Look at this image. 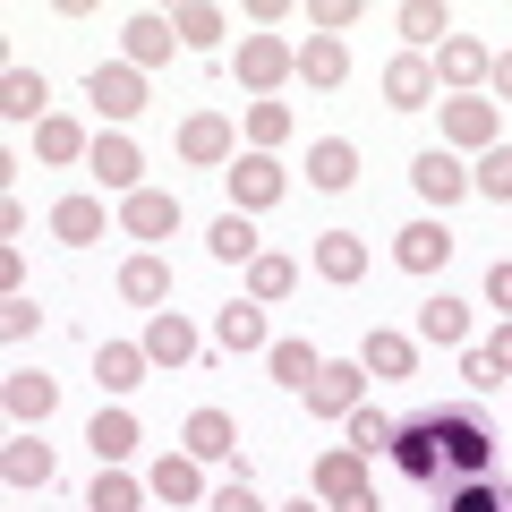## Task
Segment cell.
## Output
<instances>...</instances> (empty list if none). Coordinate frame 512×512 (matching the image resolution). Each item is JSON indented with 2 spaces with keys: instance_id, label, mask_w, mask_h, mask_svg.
Returning a JSON list of instances; mask_svg holds the SVG:
<instances>
[{
  "instance_id": "f907efd6",
  "label": "cell",
  "mask_w": 512,
  "mask_h": 512,
  "mask_svg": "<svg viewBox=\"0 0 512 512\" xmlns=\"http://www.w3.org/2000/svg\"><path fill=\"white\" fill-rule=\"evenodd\" d=\"M487 103H512V52H495V69H487Z\"/></svg>"
},
{
  "instance_id": "7bdbcfd3",
  "label": "cell",
  "mask_w": 512,
  "mask_h": 512,
  "mask_svg": "<svg viewBox=\"0 0 512 512\" xmlns=\"http://www.w3.org/2000/svg\"><path fill=\"white\" fill-rule=\"evenodd\" d=\"M359 18H367L359 0H316V9H308V35H333V43H342V35H350Z\"/></svg>"
},
{
  "instance_id": "5bb4252c",
  "label": "cell",
  "mask_w": 512,
  "mask_h": 512,
  "mask_svg": "<svg viewBox=\"0 0 512 512\" xmlns=\"http://www.w3.org/2000/svg\"><path fill=\"white\" fill-rule=\"evenodd\" d=\"M410 188H419L427 205H444V214H453V205L470 197V171H461V154H444V146H427L419 163H410Z\"/></svg>"
},
{
  "instance_id": "ac0fdd59",
  "label": "cell",
  "mask_w": 512,
  "mask_h": 512,
  "mask_svg": "<svg viewBox=\"0 0 512 512\" xmlns=\"http://www.w3.org/2000/svg\"><path fill=\"white\" fill-rule=\"evenodd\" d=\"M180 453H197L205 470H214V461H239V427H231V410H188Z\"/></svg>"
},
{
  "instance_id": "30bf717a",
  "label": "cell",
  "mask_w": 512,
  "mask_h": 512,
  "mask_svg": "<svg viewBox=\"0 0 512 512\" xmlns=\"http://www.w3.org/2000/svg\"><path fill=\"white\" fill-rule=\"evenodd\" d=\"M86 444H94V470H128L137 461V444H146V427H137V410H94V427H86Z\"/></svg>"
},
{
  "instance_id": "ab89813d",
  "label": "cell",
  "mask_w": 512,
  "mask_h": 512,
  "mask_svg": "<svg viewBox=\"0 0 512 512\" xmlns=\"http://www.w3.org/2000/svg\"><path fill=\"white\" fill-rule=\"evenodd\" d=\"M265 367H274V384H282V393H308V384L325 376V359H316L308 342H274V350H265Z\"/></svg>"
},
{
  "instance_id": "ba28073f",
  "label": "cell",
  "mask_w": 512,
  "mask_h": 512,
  "mask_svg": "<svg viewBox=\"0 0 512 512\" xmlns=\"http://www.w3.org/2000/svg\"><path fill=\"white\" fill-rule=\"evenodd\" d=\"M436 60H427V52H393V60H384V103H393V111H436Z\"/></svg>"
},
{
  "instance_id": "cb8c5ba5",
  "label": "cell",
  "mask_w": 512,
  "mask_h": 512,
  "mask_svg": "<svg viewBox=\"0 0 512 512\" xmlns=\"http://www.w3.org/2000/svg\"><path fill=\"white\" fill-rule=\"evenodd\" d=\"M214 342H222V350H274V333H265V308H256V299H231V308H214Z\"/></svg>"
},
{
  "instance_id": "6da1fadb",
  "label": "cell",
  "mask_w": 512,
  "mask_h": 512,
  "mask_svg": "<svg viewBox=\"0 0 512 512\" xmlns=\"http://www.w3.org/2000/svg\"><path fill=\"white\" fill-rule=\"evenodd\" d=\"M436 111H444V154H461V146H470V154L504 146V111H495L487 94H444Z\"/></svg>"
},
{
  "instance_id": "8d00e7d4",
  "label": "cell",
  "mask_w": 512,
  "mask_h": 512,
  "mask_svg": "<svg viewBox=\"0 0 512 512\" xmlns=\"http://www.w3.org/2000/svg\"><path fill=\"white\" fill-rule=\"evenodd\" d=\"M291 291H299V256H274V248H265V256L248 265V299H256V308H274V299H291Z\"/></svg>"
},
{
  "instance_id": "2e32d148",
  "label": "cell",
  "mask_w": 512,
  "mask_h": 512,
  "mask_svg": "<svg viewBox=\"0 0 512 512\" xmlns=\"http://www.w3.org/2000/svg\"><path fill=\"white\" fill-rule=\"evenodd\" d=\"M0 120H9V128H43V120H52V86H43V69H9V77H0Z\"/></svg>"
},
{
  "instance_id": "83f0119b",
  "label": "cell",
  "mask_w": 512,
  "mask_h": 512,
  "mask_svg": "<svg viewBox=\"0 0 512 512\" xmlns=\"http://www.w3.org/2000/svg\"><path fill=\"white\" fill-rule=\"evenodd\" d=\"M393 26L410 35V52H436V43L453 35V9H444V0H402V9H393Z\"/></svg>"
},
{
  "instance_id": "f1b7e54d",
  "label": "cell",
  "mask_w": 512,
  "mask_h": 512,
  "mask_svg": "<svg viewBox=\"0 0 512 512\" xmlns=\"http://www.w3.org/2000/svg\"><path fill=\"white\" fill-rule=\"evenodd\" d=\"M0 478H9V487H52V444H43L35 427H26V436L9 444V453H0Z\"/></svg>"
},
{
  "instance_id": "836d02e7",
  "label": "cell",
  "mask_w": 512,
  "mask_h": 512,
  "mask_svg": "<svg viewBox=\"0 0 512 512\" xmlns=\"http://www.w3.org/2000/svg\"><path fill=\"white\" fill-rule=\"evenodd\" d=\"M299 77H308L316 94H333V86L350 77V52H342L333 35H308V43H299Z\"/></svg>"
},
{
  "instance_id": "7dc6e473",
  "label": "cell",
  "mask_w": 512,
  "mask_h": 512,
  "mask_svg": "<svg viewBox=\"0 0 512 512\" xmlns=\"http://www.w3.org/2000/svg\"><path fill=\"white\" fill-rule=\"evenodd\" d=\"M478 350H487V367H495V376H512V316H504V325H495Z\"/></svg>"
},
{
  "instance_id": "681fc988",
  "label": "cell",
  "mask_w": 512,
  "mask_h": 512,
  "mask_svg": "<svg viewBox=\"0 0 512 512\" xmlns=\"http://www.w3.org/2000/svg\"><path fill=\"white\" fill-rule=\"evenodd\" d=\"M461 376H470V384H478V393H487V384H504V376H495V367H487V350H478V342H470V350H461Z\"/></svg>"
},
{
  "instance_id": "f6af8a7d",
  "label": "cell",
  "mask_w": 512,
  "mask_h": 512,
  "mask_svg": "<svg viewBox=\"0 0 512 512\" xmlns=\"http://www.w3.org/2000/svg\"><path fill=\"white\" fill-rule=\"evenodd\" d=\"M214 512H274V504H265L248 478H231V487H214Z\"/></svg>"
},
{
  "instance_id": "ffe728a7",
  "label": "cell",
  "mask_w": 512,
  "mask_h": 512,
  "mask_svg": "<svg viewBox=\"0 0 512 512\" xmlns=\"http://www.w3.org/2000/svg\"><path fill=\"white\" fill-rule=\"evenodd\" d=\"M359 367H367V376H419V333L367 325V342H359Z\"/></svg>"
},
{
  "instance_id": "bcb514c9",
  "label": "cell",
  "mask_w": 512,
  "mask_h": 512,
  "mask_svg": "<svg viewBox=\"0 0 512 512\" xmlns=\"http://www.w3.org/2000/svg\"><path fill=\"white\" fill-rule=\"evenodd\" d=\"M487 308L512 316V256H495V265H487Z\"/></svg>"
},
{
  "instance_id": "4316f807",
  "label": "cell",
  "mask_w": 512,
  "mask_h": 512,
  "mask_svg": "<svg viewBox=\"0 0 512 512\" xmlns=\"http://www.w3.org/2000/svg\"><path fill=\"white\" fill-rule=\"evenodd\" d=\"M393 461H402L410 478H444V427H436V419L402 427V444H393Z\"/></svg>"
},
{
  "instance_id": "484cf974",
  "label": "cell",
  "mask_w": 512,
  "mask_h": 512,
  "mask_svg": "<svg viewBox=\"0 0 512 512\" xmlns=\"http://www.w3.org/2000/svg\"><path fill=\"white\" fill-rule=\"evenodd\" d=\"M146 487L163 495V504H197V495H205V461H197V453H163V461L146 470Z\"/></svg>"
},
{
  "instance_id": "74e56055",
  "label": "cell",
  "mask_w": 512,
  "mask_h": 512,
  "mask_svg": "<svg viewBox=\"0 0 512 512\" xmlns=\"http://www.w3.org/2000/svg\"><path fill=\"white\" fill-rule=\"evenodd\" d=\"M35 154H43V163H86V154H94V137L69 120V111H52V120L35 128Z\"/></svg>"
},
{
  "instance_id": "e0dca14e",
  "label": "cell",
  "mask_w": 512,
  "mask_h": 512,
  "mask_svg": "<svg viewBox=\"0 0 512 512\" xmlns=\"http://www.w3.org/2000/svg\"><path fill=\"white\" fill-rule=\"evenodd\" d=\"M120 231L128 239H171V231H180V197H171V188H137V197H120Z\"/></svg>"
},
{
  "instance_id": "816d5d0a",
  "label": "cell",
  "mask_w": 512,
  "mask_h": 512,
  "mask_svg": "<svg viewBox=\"0 0 512 512\" xmlns=\"http://www.w3.org/2000/svg\"><path fill=\"white\" fill-rule=\"evenodd\" d=\"M342 512H384V504H376V495H359V504H342Z\"/></svg>"
},
{
  "instance_id": "1f68e13d",
  "label": "cell",
  "mask_w": 512,
  "mask_h": 512,
  "mask_svg": "<svg viewBox=\"0 0 512 512\" xmlns=\"http://www.w3.org/2000/svg\"><path fill=\"white\" fill-rule=\"evenodd\" d=\"M436 427H444V461H453V470H487V419H478V410L436 419Z\"/></svg>"
},
{
  "instance_id": "4fadbf2b",
  "label": "cell",
  "mask_w": 512,
  "mask_h": 512,
  "mask_svg": "<svg viewBox=\"0 0 512 512\" xmlns=\"http://www.w3.org/2000/svg\"><path fill=\"white\" fill-rule=\"evenodd\" d=\"M171 52H180V35H171L163 9H137V18L120 26V60H128V69H163Z\"/></svg>"
},
{
  "instance_id": "d6a6232c",
  "label": "cell",
  "mask_w": 512,
  "mask_h": 512,
  "mask_svg": "<svg viewBox=\"0 0 512 512\" xmlns=\"http://www.w3.org/2000/svg\"><path fill=\"white\" fill-rule=\"evenodd\" d=\"M205 248H214L222 265H256V256H265V239H256V214H222L214 231H205Z\"/></svg>"
},
{
  "instance_id": "7402d4cb",
  "label": "cell",
  "mask_w": 512,
  "mask_h": 512,
  "mask_svg": "<svg viewBox=\"0 0 512 512\" xmlns=\"http://www.w3.org/2000/svg\"><path fill=\"white\" fill-rule=\"evenodd\" d=\"M146 342H94V384H103V393H137V384H146Z\"/></svg>"
},
{
  "instance_id": "8992f818",
  "label": "cell",
  "mask_w": 512,
  "mask_h": 512,
  "mask_svg": "<svg viewBox=\"0 0 512 512\" xmlns=\"http://www.w3.org/2000/svg\"><path fill=\"white\" fill-rule=\"evenodd\" d=\"M291 77H299V43H282V35H239V86L274 94V86H291Z\"/></svg>"
},
{
  "instance_id": "c3c4849f",
  "label": "cell",
  "mask_w": 512,
  "mask_h": 512,
  "mask_svg": "<svg viewBox=\"0 0 512 512\" xmlns=\"http://www.w3.org/2000/svg\"><path fill=\"white\" fill-rule=\"evenodd\" d=\"M0 291L26 299V256H18V248H0Z\"/></svg>"
},
{
  "instance_id": "9a60e30c",
  "label": "cell",
  "mask_w": 512,
  "mask_h": 512,
  "mask_svg": "<svg viewBox=\"0 0 512 512\" xmlns=\"http://www.w3.org/2000/svg\"><path fill=\"white\" fill-rule=\"evenodd\" d=\"M0 402H9V419L18 427H43L60 410V384L43 376V367H9V384H0Z\"/></svg>"
},
{
  "instance_id": "277c9868",
  "label": "cell",
  "mask_w": 512,
  "mask_h": 512,
  "mask_svg": "<svg viewBox=\"0 0 512 512\" xmlns=\"http://www.w3.org/2000/svg\"><path fill=\"white\" fill-rule=\"evenodd\" d=\"M180 163L231 171V163H239V128L222 120V111H188V120H180Z\"/></svg>"
},
{
  "instance_id": "52a82bcc",
  "label": "cell",
  "mask_w": 512,
  "mask_h": 512,
  "mask_svg": "<svg viewBox=\"0 0 512 512\" xmlns=\"http://www.w3.org/2000/svg\"><path fill=\"white\" fill-rule=\"evenodd\" d=\"M308 487H316V504H359V495H376L367 487V453H350V444H333V453H316V470H308Z\"/></svg>"
},
{
  "instance_id": "3957f363",
  "label": "cell",
  "mask_w": 512,
  "mask_h": 512,
  "mask_svg": "<svg viewBox=\"0 0 512 512\" xmlns=\"http://www.w3.org/2000/svg\"><path fill=\"white\" fill-rule=\"evenodd\" d=\"M86 103L103 111L111 128L137 120V111H146V69H128V60H94V69H86Z\"/></svg>"
},
{
  "instance_id": "ee69618b",
  "label": "cell",
  "mask_w": 512,
  "mask_h": 512,
  "mask_svg": "<svg viewBox=\"0 0 512 512\" xmlns=\"http://www.w3.org/2000/svg\"><path fill=\"white\" fill-rule=\"evenodd\" d=\"M0 333H9V342H35V333H43L35 291H26V299H0Z\"/></svg>"
},
{
  "instance_id": "5b68a950",
  "label": "cell",
  "mask_w": 512,
  "mask_h": 512,
  "mask_svg": "<svg viewBox=\"0 0 512 512\" xmlns=\"http://www.w3.org/2000/svg\"><path fill=\"white\" fill-rule=\"evenodd\" d=\"M86 171L111 188V197H137V188H146V154H137V137H128V128H103V137H94Z\"/></svg>"
},
{
  "instance_id": "7c38bea8",
  "label": "cell",
  "mask_w": 512,
  "mask_h": 512,
  "mask_svg": "<svg viewBox=\"0 0 512 512\" xmlns=\"http://www.w3.org/2000/svg\"><path fill=\"white\" fill-rule=\"evenodd\" d=\"M444 256H453V231H444L436 214L393 231V265H402V274H444Z\"/></svg>"
},
{
  "instance_id": "d590c367",
  "label": "cell",
  "mask_w": 512,
  "mask_h": 512,
  "mask_svg": "<svg viewBox=\"0 0 512 512\" xmlns=\"http://www.w3.org/2000/svg\"><path fill=\"white\" fill-rule=\"evenodd\" d=\"M52 239L94 248V239H103V197H60V205H52Z\"/></svg>"
},
{
  "instance_id": "603a6c76",
  "label": "cell",
  "mask_w": 512,
  "mask_h": 512,
  "mask_svg": "<svg viewBox=\"0 0 512 512\" xmlns=\"http://www.w3.org/2000/svg\"><path fill=\"white\" fill-rule=\"evenodd\" d=\"M350 180H359V146H350V137H316V146H308V188L342 197Z\"/></svg>"
},
{
  "instance_id": "f5cc1de1",
  "label": "cell",
  "mask_w": 512,
  "mask_h": 512,
  "mask_svg": "<svg viewBox=\"0 0 512 512\" xmlns=\"http://www.w3.org/2000/svg\"><path fill=\"white\" fill-rule=\"evenodd\" d=\"M282 512H333V504H308V495H299V504H282Z\"/></svg>"
},
{
  "instance_id": "44dd1931",
  "label": "cell",
  "mask_w": 512,
  "mask_h": 512,
  "mask_svg": "<svg viewBox=\"0 0 512 512\" xmlns=\"http://www.w3.org/2000/svg\"><path fill=\"white\" fill-rule=\"evenodd\" d=\"M120 299H128V308H163V299H171V265H163V256H154V248H137V256H128V265H120Z\"/></svg>"
},
{
  "instance_id": "4dcf8cb0",
  "label": "cell",
  "mask_w": 512,
  "mask_h": 512,
  "mask_svg": "<svg viewBox=\"0 0 512 512\" xmlns=\"http://www.w3.org/2000/svg\"><path fill=\"white\" fill-rule=\"evenodd\" d=\"M316 274H325V282H359L367 274V239L359 231H325V239H316Z\"/></svg>"
},
{
  "instance_id": "d4e9b609",
  "label": "cell",
  "mask_w": 512,
  "mask_h": 512,
  "mask_svg": "<svg viewBox=\"0 0 512 512\" xmlns=\"http://www.w3.org/2000/svg\"><path fill=\"white\" fill-rule=\"evenodd\" d=\"M419 342H436V350H470V308H461L453 291H436L419 308Z\"/></svg>"
},
{
  "instance_id": "d6986e66",
  "label": "cell",
  "mask_w": 512,
  "mask_h": 512,
  "mask_svg": "<svg viewBox=\"0 0 512 512\" xmlns=\"http://www.w3.org/2000/svg\"><path fill=\"white\" fill-rule=\"evenodd\" d=\"M137 342H146V359H154V367H188V359H197V325H188L180 308H154Z\"/></svg>"
},
{
  "instance_id": "b9f144b4",
  "label": "cell",
  "mask_w": 512,
  "mask_h": 512,
  "mask_svg": "<svg viewBox=\"0 0 512 512\" xmlns=\"http://www.w3.org/2000/svg\"><path fill=\"white\" fill-rule=\"evenodd\" d=\"M470 188H478V197H495V205H512V146H487V154H478Z\"/></svg>"
},
{
  "instance_id": "8fae6325",
  "label": "cell",
  "mask_w": 512,
  "mask_h": 512,
  "mask_svg": "<svg viewBox=\"0 0 512 512\" xmlns=\"http://www.w3.org/2000/svg\"><path fill=\"white\" fill-rule=\"evenodd\" d=\"M359 402H367V367L359 359H325V376L308 384V410L316 419H350Z\"/></svg>"
},
{
  "instance_id": "e575fe53",
  "label": "cell",
  "mask_w": 512,
  "mask_h": 512,
  "mask_svg": "<svg viewBox=\"0 0 512 512\" xmlns=\"http://www.w3.org/2000/svg\"><path fill=\"white\" fill-rule=\"evenodd\" d=\"M146 478H128V470H94V487H86V512H146Z\"/></svg>"
},
{
  "instance_id": "9c48e42d",
  "label": "cell",
  "mask_w": 512,
  "mask_h": 512,
  "mask_svg": "<svg viewBox=\"0 0 512 512\" xmlns=\"http://www.w3.org/2000/svg\"><path fill=\"white\" fill-rule=\"evenodd\" d=\"M487 69H495V52L478 35H444L436 43V86H453V94H487Z\"/></svg>"
},
{
  "instance_id": "f546056e",
  "label": "cell",
  "mask_w": 512,
  "mask_h": 512,
  "mask_svg": "<svg viewBox=\"0 0 512 512\" xmlns=\"http://www.w3.org/2000/svg\"><path fill=\"white\" fill-rule=\"evenodd\" d=\"M171 35H180V52H222L231 18H222V9H205V0H188V9H171Z\"/></svg>"
},
{
  "instance_id": "f35d334b",
  "label": "cell",
  "mask_w": 512,
  "mask_h": 512,
  "mask_svg": "<svg viewBox=\"0 0 512 512\" xmlns=\"http://www.w3.org/2000/svg\"><path fill=\"white\" fill-rule=\"evenodd\" d=\"M342 427H350V453H367V461H384L393 444H402V419H384V410H367V402L350 410Z\"/></svg>"
},
{
  "instance_id": "60d3db41",
  "label": "cell",
  "mask_w": 512,
  "mask_h": 512,
  "mask_svg": "<svg viewBox=\"0 0 512 512\" xmlns=\"http://www.w3.org/2000/svg\"><path fill=\"white\" fill-rule=\"evenodd\" d=\"M291 103H248V154H274V146H291Z\"/></svg>"
},
{
  "instance_id": "7a4b0ae2",
  "label": "cell",
  "mask_w": 512,
  "mask_h": 512,
  "mask_svg": "<svg viewBox=\"0 0 512 512\" xmlns=\"http://www.w3.org/2000/svg\"><path fill=\"white\" fill-rule=\"evenodd\" d=\"M222 188H231V214H265V205L291 197V171H282L274 154H239V163L222 171Z\"/></svg>"
}]
</instances>
